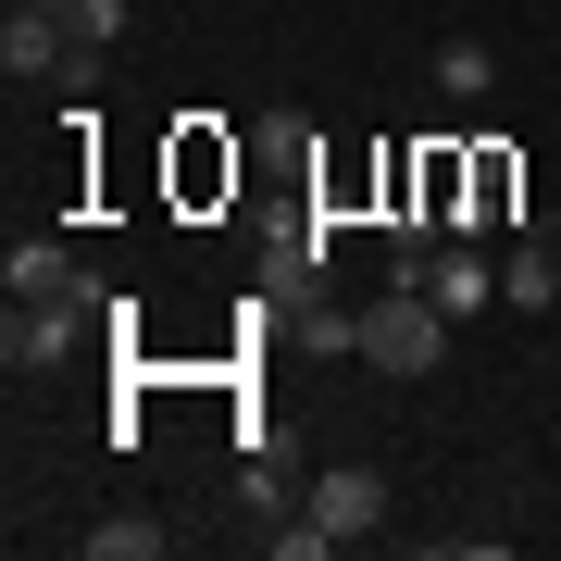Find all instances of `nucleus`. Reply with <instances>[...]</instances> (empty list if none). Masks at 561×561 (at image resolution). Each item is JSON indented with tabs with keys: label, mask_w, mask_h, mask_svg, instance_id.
<instances>
[{
	"label": "nucleus",
	"mask_w": 561,
	"mask_h": 561,
	"mask_svg": "<svg viewBox=\"0 0 561 561\" xmlns=\"http://www.w3.org/2000/svg\"><path fill=\"white\" fill-rule=\"evenodd\" d=\"M362 362H375V375H437V362H449V312L400 275L375 312H362Z\"/></svg>",
	"instance_id": "1"
},
{
	"label": "nucleus",
	"mask_w": 561,
	"mask_h": 561,
	"mask_svg": "<svg viewBox=\"0 0 561 561\" xmlns=\"http://www.w3.org/2000/svg\"><path fill=\"white\" fill-rule=\"evenodd\" d=\"M88 312H113V300H13V324H0V362H13V375H50V362H76Z\"/></svg>",
	"instance_id": "2"
},
{
	"label": "nucleus",
	"mask_w": 561,
	"mask_h": 561,
	"mask_svg": "<svg viewBox=\"0 0 561 561\" xmlns=\"http://www.w3.org/2000/svg\"><path fill=\"white\" fill-rule=\"evenodd\" d=\"M312 524H324V537H375V524H387V474H375V461H324V474H312V500H300Z\"/></svg>",
	"instance_id": "3"
},
{
	"label": "nucleus",
	"mask_w": 561,
	"mask_h": 561,
	"mask_svg": "<svg viewBox=\"0 0 561 561\" xmlns=\"http://www.w3.org/2000/svg\"><path fill=\"white\" fill-rule=\"evenodd\" d=\"M412 287L461 324V312H486V300H500V262H486L474 238H449V250H424V262H412Z\"/></svg>",
	"instance_id": "4"
},
{
	"label": "nucleus",
	"mask_w": 561,
	"mask_h": 561,
	"mask_svg": "<svg viewBox=\"0 0 561 561\" xmlns=\"http://www.w3.org/2000/svg\"><path fill=\"white\" fill-rule=\"evenodd\" d=\"M0 287H13V300H101V287H88V262L62 250V238H13Z\"/></svg>",
	"instance_id": "5"
},
{
	"label": "nucleus",
	"mask_w": 561,
	"mask_h": 561,
	"mask_svg": "<svg viewBox=\"0 0 561 561\" xmlns=\"http://www.w3.org/2000/svg\"><path fill=\"white\" fill-rule=\"evenodd\" d=\"M500 300H512V312H549V300H561V238H549V225H512V250H500Z\"/></svg>",
	"instance_id": "6"
},
{
	"label": "nucleus",
	"mask_w": 561,
	"mask_h": 561,
	"mask_svg": "<svg viewBox=\"0 0 561 561\" xmlns=\"http://www.w3.org/2000/svg\"><path fill=\"white\" fill-rule=\"evenodd\" d=\"M461 225H512V150H474V162H461Z\"/></svg>",
	"instance_id": "7"
},
{
	"label": "nucleus",
	"mask_w": 561,
	"mask_h": 561,
	"mask_svg": "<svg viewBox=\"0 0 561 561\" xmlns=\"http://www.w3.org/2000/svg\"><path fill=\"white\" fill-rule=\"evenodd\" d=\"M175 549V524H150V512H113V524H88V561H162Z\"/></svg>",
	"instance_id": "8"
},
{
	"label": "nucleus",
	"mask_w": 561,
	"mask_h": 561,
	"mask_svg": "<svg viewBox=\"0 0 561 561\" xmlns=\"http://www.w3.org/2000/svg\"><path fill=\"white\" fill-rule=\"evenodd\" d=\"M437 88H449V101H486V88H500V50H486V38H449L437 50Z\"/></svg>",
	"instance_id": "9"
},
{
	"label": "nucleus",
	"mask_w": 561,
	"mask_h": 561,
	"mask_svg": "<svg viewBox=\"0 0 561 561\" xmlns=\"http://www.w3.org/2000/svg\"><path fill=\"white\" fill-rule=\"evenodd\" d=\"M238 512H287V474H275V449H250V461H238Z\"/></svg>",
	"instance_id": "10"
},
{
	"label": "nucleus",
	"mask_w": 561,
	"mask_h": 561,
	"mask_svg": "<svg viewBox=\"0 0 561 561\" xmlns=\"http://www.w3.org/2000/svg\"><path fill=\"white\" fill-rule=\"evenodd\" d=\"M62 25H76L88 50H113V38H125V0H62Z\"/></svg>",
	"instance_id": "11"
},
{
	"label": "nucleus",
	"mask_w": 561,
	"mask_h": 561,
	"mask_svg": "<svg viewBox=\"0 0 561 561\" xmlns=\"http://www.w3.org/2000/svg\"><path fill=\"white\" fill-rule=\"evenodd\" d=\"M13 13H62V0H13Z\"/></svg>",
	"instance_id": "12"
}]
</instances>
